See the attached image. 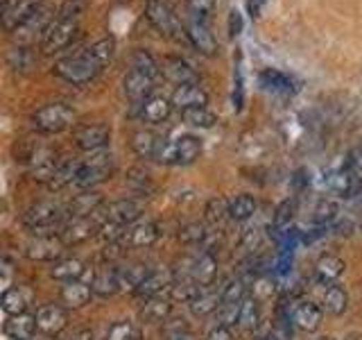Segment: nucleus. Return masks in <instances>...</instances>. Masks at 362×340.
<instances>
[{
	"instance_id": "nucleus-37",
	"label": "nucleus",
	"mask_w": 362,
	"mask_h": 340,
	"mask_svg": "<svg viewBox=\"0 0 362 340\" xmlns=\"http://www.w3.org/2000/svg\"><path fill=\"white\" fill-rule=\"evenodd\" d=\"M260 324V306L256 298H245L243 304L238 306V327L245 332H254Z\"/></svg>"
},
{
	"instance_id": "nucleus-4",
	"label": "nucleus",
	"mask_w": 362,
	"mask_h": 340,
	"mask_svg": "<svg viewBox=\"0 0 362 340\" xmlns=\"http://www.w3.org/2000/svg\"><path fill=\"white\" fill-rule=\"evenodd\" d=\"M32 123L41 134H59L75 123V111L66 102H50L34 111Z\"/></svg>"
},
{
	"instance_id": "nucleus-7",
	"label": "nucleus",
	"mask_w": 362,
	"mask_h": 340,
	"mask_svg": "<svg viewBox=\"0 0 362 340\" xmlns=\"http://www.w3.org/2000/svg\"><path fill=\"white\" fill-rule=\"evenodd\" d=\"M202 154V141L192 134H184L175 141H168L158 164L165 166H190L195 164Z\"/></svg>"
},
{
	"instance_id": "nucleus-10",
	"label": "nucleus",
	"mask_w": 362,
	"mask_h": 340,
	"mask_svg": "<svg viewBox=\"0 0 362 340\" xmlns=\"http://www.w3.org/2000/svg\"><path fill=\"white\" fill-rule=\"evenodd\" d=\"M43 5V0H3V28L7 32L23 30Z\"/></svg>"
},
{
	"instance_id": "nucleus-47",
	"label": "nucleus",
	"mask_w": 362,
	"mask_h": 340,
	"mask_svg": "<svg viewBox=\"0 0 362 340\" xmlns=\"http://www.w3.org/2000/svg\"><path fill=\"white\" fill-rule=\"evenodd\" d=\"M292 215H294V202L286 200V202H283L281 207L276 209V213H274V230H276V232H283V234H288L290 222H292Z\"/></svg>"
},
{
	"instance_id": "nucleus-29",
	"label": "nucleus",
	"mask_w": 362,
	"mask_h": 340,
	"mask_svg": "<svg viewBox=\"0 0 362 340\" xmlns=\"http://www.w3.org/2000/svg\"><path fill=\"white\" fill-rule=\"evenodd\" d=\"M50 275L57 281H64V283H68V281H82L88 275V268H86L84 261L71 256V259H59V261H57V264L52 266V270H50Z\"/></svg>"
},
{
	"instance_id": "nucleus-1",
	"label": "nucleus",
	"mask_w": 362,
	"mask_h": 340,
	"mask_svg": "<svg viewBox=\"0 0 362 340\" xmlns=\"http://www.w3.org/2000/svg\"><path fill=\"white\" fill-rule=\"evenodd\" d=\"M113 48H116V41L111 37H105L95 43L86 45V48L77 50L75 55H68V57H62L59 62L54 64V75L66 79L68 84H88L90 79H95L102 68H105L111 57H113Z\"/></svg>"
},
{
	"instance_id": "nucleus-41",
	"label": "nucleus",
	"mask_w": 362,
	"mask_h": 340,
	"mask_svg": "<svg viewBox=\"0 0 362 340\" xmlns=\"http://www.w3.org/2000/svg\"><path fill=\"white\" fill-rule=\"evenodd\" d=\"M147 275H150V270H147V266H143V264H134L127 270H120V290L136 293Z\"/></svg>"
},
{
	"instance_id": "nucleus-11",
	"label": "nucleus",
	"mask_w": 362,
	"mask_h": 340,
	"mask_svg": "<svg viewBox=\"0 0 362 340\" xmlns=\"http://www.w3.org/2000/svg\"><path fill=\"white\" fill-rule=\"evenodd\" d=\"M145 16L158 32L165 34V37H177L179 30H181L177 11L173 5L168 3V0H147Z\"/></svg>"
},
{
	"instance_id": "nucleus-49",
	"label": "nucleus",
	"mask_w": 362,
	"mask_h": 340,
	"mask_svg": "<svg viewBox=\"0 0 362 340\" xmlns=\"http://www.w3.org/2000/svg\"><path fill=\"white\" fill-rule=\"evenodd\" d=\"M127 184H129L134 191H139V193H152V191H154V184H152L150 175L143 173V170H139V168L129 170Z\"/></svg>"
},
{
	"instance_id": "nucleus-58",
	"label": "nucleus",
	"mask_w": 362,
	"mask_h": 340,
	"mask_svg": "<svg viewBox=\"0 0 362 340\" xmlns=\"http://www.w3.org/2000/svg\"><path fill=\"white\" fill-rule=\"evenodd\" d=\"M177 340H188V338H177Z\"/></svg>"
},
{
	"instance_id": "nucleus-31",
	"label": "nucleus",
	"mask_w": 362,
	"mask_h": 340,
	"mask_svg": "<svg viewBox=\"0 0 362 340\" xmlns=\"http://www.w3.org/2000/svg\"><path fill=\"white\" fill-rule=\"evenodd\" d=\"M173 107L175 105L168 98H163V96H150L141 105V113H139V116L145 123H163L170 116Z\"/></svg>"
},
{
	"instance_id": "nucleus-60",
	"label": "nucleus",
	"mask_w": 362,
	"mask_h": 340,
	"mask_svg": "<svg viewBox=\"0 0 362 340\" xmlns=\"http://www.w3.org/2000/svg\"><path fill=\"white\" fill-rule=\"evenodd\" d=\"M28 340H37V338H28Z\"/></svg>"
},
{
	"instance_id": "nucleus-19",
	"label": "nucleus",
	"mask_w": 362,
	"mask_h": 340,
	"mask_svg": "<svg viewBox=\"0 0 362 340\" xmlns=\"http://www.w3.org/2000/svg\"><path fill=\"white\" fill-rule=\"evenodd\" d=\"M102 204H105V200H102V196L98 191H93V188L82 191L66 207V215H68V220L71 218H88V215H95L102 209Z\"/></svg>"
},
{
	"instance_id": "nucleus-33",
	"label": "nucleus",
	"mask_w": 362,
	"mask_h": 340,
	"mask_svg": "<svg viewBox=\"0 0 362 340\" xmlns=\"http://www.w3.org/2000/svg\"><path fill=\"white\" fill-rule=\"evenodd\" d=\"M79 166H82V159H64L57 168V173L52 177V181L48 184L50 191H62L66 186H71L77 181V175H79Z\"/></svg>"
},
{
	"instance_id": "nucleus-48",
	"label": "nucleus",
	"mask_w": 362,
	"mask_h": 340,
	"mask_svg": "<svg viewBox=\"0 0 362 340\" xmlns=\"http://www.w3.org/2000/svg\"><path fill=\"white\" fill-rule=\"evenodd\" d=\"M7 62L14 71H21V73H25L32 68V57L25 48H11L7 55Z\"/></svg>"
},
{
	"instance_id": "nucleus-18",
	"label": "nucleus",
	"mask_w": 362,
	"mask_h": 340,
	"mask_svg": "<svg viewBox=\"0 0 362 340\" xmlns=\"http://www.w3.org/2000/svg\"><path fill=\"white\" fill-rule=\"evenodd\" d=\"M165 143L168 141L163 139V136H158L156 132H150V130H141V132H136L132 136L134 152L139 154L141 159H154V162L161 159Z\"/></svg>"
},
{
	"instance_id": "nucleus-13",
	"label": "nucleus",
	"mask_w": 362,
	"mask_h": 340,
	"mask_svg": "<svg viewBox=\"0 0 362 340\" xmlns=\"http://www.w3.org/2000/svg\"><path fill=\"white\" fill-rule=\"evenodd\" d=\"M75 145L84 152H102L111 141V130L107 125L100 123H86V125H77L73 132Z\"/></svg>"
},
{
	"instance_id": "nucleus-43",
	"label": "nucleus",
	"mask_w": 362,
	"mask_h": 340,
	"mask_svg": "<svg viewBox=\"0 0 362 340\" xmlns=\"http://www.w3.org/2000/svg\"><path fill=\"white\" fill-rule=\"evenodd\" d=\"M245 293H247V286H245V281L240 277L226 281L224 286H222V304L240 306L243 300H245Z\"/></svg>"
},
{
	"instance_id": "nucleus-22",
	"label": "nucleus",
	"mask_w": 362,
	"mask_h": 340,
	"mask_svg": "<svg viewBox=\"0 0 362 340\" xmlns=\"http://www.w3.org/2000/svg\"><path fill=\"white\" fill-rule=\"evenodd\" d=\"M158 236H161V230H158V225L152 222V220H141L132 225L127 230V236H124V245L129 247H152Z\"/></svg>"
},
{
	"instance_id": "nucleus-21",
	"label": "nucleus",
	"mask_w": 362,
	"mask_h": 340,
	"mask_svg": "<svg viewBox=\"0 0 362 340\" xmlns=\"http://www.w3.org/2000/svg\"><path fill=\"white\" fill-rule=\"evenodd\" d=\"M260 86L269 94H276V96H294L297 94V82L283 71H276V68H265L263 73L258 77Z\"/></svg>"
},
{
	"instance_id": "nucleus-5",
	"label": "nucleus",
	"mask_w": 362,
	"mask_h": 340,
	"mask_svg": "<svg viewBox=\"0 0 362 340\" xmlns=\"http://www.w3.org/2000/svg\"><path fill=\"white\" fill-rule=\"evenodd\" d=\"M113 173V157L109 152H90L88 159H82V166H79V175L75 186L82 191L95 188L102 181H107Z\"/></svg>"
},
{
	"instance_id": "nucleus-56",
	"label": "nucleus",
	"mask_w": 362,
	"mask_h": 340,
	"mask_svg": "<svg viewBox=\"0 0 362 340\" xmlns=\"http://www.w3.org/2000/svg\"><path fill=\"white\" fill-rule=\"evenodd\" d=\"M344 340H362V334H349Z\"/></svg>"
},
{
	"instance_id": "nucleus-16",
	"label": "nucleus",
	"mask_w": 362,
	"mask_h": 340,
	"mask_svg": "<svg viewBox=\"0 0 362 340\" xmlns=\"http://www.w3.org/2000/svg\"><path fill=\"white\" fill-rule=\"evenodd\" d=\"M290 320H292L294 327L301 329V332L313 334V332H317V329L322 327L324 309H322V306H317L315 302H299V304L292 309Z\"/></svg>"
},
{
	"instance_id": "nucleus-8",
	"label": "nucleus",
	"mask_w": 362,
	"mask_h": 340,
	"mask_svg": "<svg viewBox=\"0 0 362 340\" xmlns=\"http://www.w3.org/2000/svg\"><path fill=\"white\" fill-rule=\"evenodd\" d=\"M324 184L328 191L335 193L337 198H344V200H351L362 193V177L354 166L328 170L324 177Z\"/></svg>"
},
{
	"instance_id": "nucleus-42",
	"label": "nucleus",
	"mask_w": 362,
	"mask_h": 340,
	"mask_svg": "<svg viewBox=\"0 0 362 340\" xmlns=\"http://www.w3.org/2000/svg\"><path fill=\"white\" fill-rule=\"evenodd\" d=\"M206 236H209V232H206V225L204 222H186V225L179 227V234H177L179 243L190 245V247L204 243L206 241Z\"/></svg>"
},
{
	"instance_id": "nucleus-45",
	"label": "nucleus",
	"mask_w": 362,
	"mask_h": 340,
	"mask_svg": "<svg viewBox=\"0 0 362 340\" xmlns=\"http://www.w3.org/2000/svg\"><path fill=\"white\" fill-rule=\"evenodd\" d=\"M204 213H206V220L213 222V225H220L224 222L226 218H229V200L224 198H211L206 202V209H204Z\"/></svg>"
},
{
	"instance_id": "nucleus-28",
	"label": "nucleus",
	"mask_w": 362,
	"mask_h": 340,
	"mask_svg": "<svg viewBox=\"0 0 362 340\" xmlns=\"http://www.w3.org/2000/svg\"><path fill=\"white\" fill-rule=\"evenodd\" d=\"M90 295H93V288H90V283H84V281H68L62 286V293H59V300L66 309H82L90 302Z\"/></svg>"
},
{
	"instance_id": "nucleus-26",
	"label": "nucleus",
	"mask_w": 362,
	"mask_h": 340,
	"mask_svg": "<svg viewBox=\"0 0 362 340\" xmlns=\"http://www.w3.org/2000/svg\"><path fill=\"white\" fill-rule=\"evenodd\" d=\"M161 71L170 82H175L177 86L197 84V73L192 71V66L186 60H181V57H165Z\"/></svg>"
},
{
	"instance_id": "nucleus-55",
	"label": "nucleus",
	"mask_w": 362,
	"mask_h": 340,
	"mask_svg": "<svg viewBox=\"0 0 362 340\" xmlns=\"http://www.w3.org/2000/svg\"><path fill=\"white\" fill-rule=\"evenodd\" d=\"M267 5V0H247V11L252 18H258L263 14V7Z\"/></svg>"
},
{
	"instance_id": "nucleus-17",
	"label": "nucleus",
	"mask_w": 362,
	"mask_h": 340,
	"mask_svg": "<svg viewBox=\"0 0 362 340\" xmlns=\"http://www.w3.org/2000/svg\"><path fill=\"white\" fill-rule=\"evenodd\" d=\"M105 211H107L105 220L118 222L122 227H132L136 222H141V215H143V207L136 200H116L107 204Z\"/></svg>"
},
{
	"instance_id": "nucleus-24",
	"label": "nucleus",
	"mask_w": 362,
	"mask_h": 340,
	"mask_svg": "<svg viewBox=\"0 0 362 340\" xmlns=\"http://www.w3.org/2000/svg\"><path fill=\"white\" fill-rule=\"evenodd\" d=\"M173 105L184 111L192 107H206L209 105V94L199 84H181L173 94Z\"/></svg>"
},
{
	"instance_id": "nucleus-53",
	"label": "nucleus",
	"mask_w": 362,
	"mask_h": 340,
	"mask_svg": "<svg viewBox=\"0 0 362 340\" xmlns=\"http://www.w3.org/2000/svg\"><path fill=\"white\" fill-rule=\"evenodd\" d=\"M206 340H233L231 336V327H224V324H218V327H213Z\"/></svg>"
},
{
	"instance_id": "nucleus-52",
	"label": "nucleus",
	"mask_w": 362,
	"mask_h": 340,
	"mask_svg": "<svg viewBox=\"0 0 362 340\" xmlns=\"http://www.w3.org/2000/svg\"><path fill=\"white\" fill-rule=\"evenodd\" d=\"M243 32V14L238 9L229 11V37H238Z\"/></svg>"
},
{
	"instance_id": "nucleus-6",
	"label": "nucleus",
	"mask_w": 362,
	"mask_h": 340,
	"mask_svg": "<svg viewBox=\"0 0 362 340\" xmlns=\"http://www.w3.org/2000/svg\"><path fill=\"white\" fill-rule=\"evenodd\" d=\"M64 215V209L59 207V204H54L50 200H43V202H37L32 204V207L23 213V227L34 234H50L52 227L59 225Z\"/></svg>"
},
{
	"instance_id": "nucleus-40",
	"label": "nucleus",
	"mask_w": 362,
	"mask_h": 340,
	"mask_svg": "<svg viewBox=\"0 0 362 340\" xmlns=\"http://www.w3.org/2000/svg\"><path fill=\"white\" fill-rule=\"evenodd\" d=\"M181 118H184V123L190 125V128H202V130H209V128H213L215 123H218L215 113L209 107L184 109V111H181Z\"/></svg>"
},
{
	"instance_id": "nucleus-46",
	"label": "nucleus",
	"mask_w": 362,
	"mask_h": 340,
	"mask_svg": "<svg viewBox=\"0 0 362 340\" xmlns=\"http://www.w3.org/2000/svg\"><path fill=\"white\" fill-rule=\"evenodd\" d=\"M105 340H139V329H136V324L129 320L113 322L109 327Z\"/></svg>"
},
{
	"instance_id": "nucleus-15",
	"label": "nucleus",
	"mask_w": 362,
	"mask_h": 340,
	"mask_svg": "<svg viewBox=\"0 0 362 340\" xmlns=\"http://www.w3.org/2000/svg\"><path fill=\"white\" fill-rule=\"evenodd\" d=\"M37 327L45 336H59L68 327V309L59 304H45L37 311Z\"/></svg>"
},
{
	"instance_id": "nucleus-3",
	"label": "nucleus",
	"mask_w": 362,
	"mask_h": 340,
	"mask_svg": "<svg viewBox=\"0 0 362 340\" xmlns=\"http://www.w3.org/2000/svg\"><path fill=\"white\" fill-rule=\"evenodd\" d=\"M158 73V64L154 57L147 50H136L132 57V66L127 75L122 79L124 86V96H127L134 105H143V102L150 98L152 89H154V79Z\"/></svg>"
},
{
	"instance_id": "nucleus-23",
	"label": "nucleus",
	"mask_w": 362,
	"mask_h": 340,
	"mask_svg": "<svg viewBox=\"0 0 362 340\" xmlns=\"http://www.w3.org/2000/svg\"><path fill=\"white\" fill-rule=\"evenodd\" d=\"M190 277L195 279L202 288H211L215 277H218V259L213 252H202L190 266Z\"/></svg>"
},
{
	"instance_id": "nucleus-39",
	"label": "nucleus",
	"mask_w": 362,
	"mask_h": 340,
	"mask_svg": "<svg viewBox=\"0 0 362 340\" xmlns=\"http://www.w3.org/2000/svg\"><path fill=\"white\" fill-rule=\"evenodd\" d=\"M0 304H3V311L7 315H21L28 311V295L23 293V288L18 286H9L3 290V300H0Z\"/></svg>"
},
{
	"instance_id": "nucleus-9",
	"label": "nucleus",
	"mask_w": 362,
	"mask_h": 340,
	"mask_svg": "<svg viewBox=\"0 0 362 340\" xmlns=\"http://www.w3.org/2000/svg\"><path fill=\"white\" fill-rule=\"evenodd\" d=\"M102 225H105V220H98V213L88 215V218H71L66 225H62V232L57 236L62 238L66 247H75L90 241L93 236H100Z\"/></svg>"
},
{
	"instance_id": "nucleus-57",
	"label": "nucleus",
	"mask_w": 362,
	"mask_h": 340,
	"mask_svg": "<svg viewBox=\"0 0 362 340\" xmlns=\"http://www.w3.org/2000/svg\"><path fill=\"white\" fill-rule=\"evenodd\" d=\"M260 340H274V338H272V336H267V338H260Z\"/></svg>"
},
{
	"instance_id": "nucleus-34",
	"label": "nucleus",
	"mask_w": 362,
	"mask_h": 340,
	"mask_svg": "<svg viewBox=\"0 0 362 340\" xmlns=\"http://www.w3.org/2000/svg\"><path fill=\"white\" fill-rule=\"evenodd\" d=\"M188 306H190L192 315H197V317H204V315H209V313H215V311H218L220 306H222V290L204 288Z\"/></svg>"
},
{
	"instance_id": "nucleus-54",
	"label": "nucleus",
	"mask_w": 362,
	"mask_h": 340,
	"mask_svg": "<svg viewBox=\"0 0 362 340\" xmlns=\"http://www.w3.org/2000/svg\"><path fill=\"white\" fill-rule=\"evenodd\" d=\"M64 340H93V332L86 327H79V329H73L68 336H64Z\"/></svg>"
},
{
	"instance_id": "nucleus-50",
	"label": "nucleus",
	"mask_w": 362,
	"mask_h": 340,
	"mask_svg": "<svg viewBox=\"0 0 362 340\" xmlns=\"http://www.w3.org/2000/svg\"><path fill=\"white\" fill-rule=\"evenodd\" d=\"M213 9H215V0H188V11H190L188 16L209 21Z\"/></svg>"
},
{
	"instance_id": "nucleus-35",
	"label": "nucleus",
	"mask_w": 362,
	"mask_h": 340,
	"mask_svg": "<svg viewBox=\"0 0 362 340\" xmlns=\"http://www.w3.org/2000/svg\"><path fill=\"white\" fill-rule=\"evenodd\" d=\"M204 288L199 283L192 279L190 275H184V277H175L173 286H170V300H177V302H192L202 293Z\"/></svg>"
},
{
	"instance_id": "nucleus-2",
	"label": "nucleus",
	"mask_w": 362,
	"mask_h": 340,
	"mask_svg": "<svg viewBox=\"0 0 362 340\" xmlns=\"http://www.w3.org/2000/svg\"><path fill=\"white\" fill-rule=\"evenodd\" d=\"M84 11V0H64L59 9L52 14V21L48 23V28L41 34V48L43 52H59L71 45L75 39L79 18Z\"/></svg>"
},
{
	"instance_id": "nucleus-14",
	"label": "nucleus",
	"mask_w": 362,
	"mask_h": 340,
	"mask_svg": "<svg viewBox=\"0 0 362 340\" xmlns=\"http://www.w3.org/2000/svg\"><path fill=\"white\" fill-rule=\"evenodd\" d=\"M186 37L188 41L195 45V48L202 52V55H215V50H218V41H215L213 32L209 28V21L204 18H195V16H188L186 21Z\"/></svg>"
},
{
	"instance_id": "nucleus-32",
	"label": "nucleus",
	"mask_w": 362,
	"mask_h": 340,
	"mask_svg": "<svg viewBox=\"0 0 362 340\" xmlns=\"http://www.w3.org/2000/svg\"><path fill=\"white\" fill-rule=\"evenodd\" d=\"M344 261L335 256V254H324L320 261H317L315 266V272H317V279H320L322 283H326V286H331V283H335L339 277L344 275Z\"/></svg>"
},
{
	"instance_id": "nucleus-12",
	"label": "nucleus",
	"mask_w": 362,
	"mask_h": 340,
	"mask_svg": "<svg viewBox=\"0 0 362 340\" xmlns=\"http://www.w3.org/2000/svg\"><path fill=\"white\" fill-rule=\"evenodd\" d=\"M64 243L59 236L54 234H37L32 241L25 245V256L30 261H39V264H54L62 259Z\"/></svg>"
},
{
	"instance_id": "nucleus-25",
	"label": "nucleus",
	"mask_w": 362,
	"mask_h": 340,
	"mask_svg": "<svg viewBox=\"0 0 362 340\" xmlns=\"http://www.w3.org/2000/svg\"><path fill=\"white\" fill-rule=\"evenodd\" d=\"M90 288H93V295H100V298H111V295H116L120 290V270H116L113 266L93 270Z\"/></svg>"
},
{
	"instance_id": "nucleus-30",
	"label": "nucleus",
	"mask_w": 362,
	"mask_h": 340,
	"mask_svg": "<svg viewBox=\"0 0 362 340\" xmlns=\"http://www.w3.org/2000/svg\"><path fill=\"white\" fill-rule=\"evenodd\" d=\"M170 313H173V300L158 295V298L145 300L143 309H141V320L150 322V324H158V322H165Z\"/></svg>"
},
{
	"instance_id": "nucleus-36",
	"label": "nucleus",
	"mask_w": 362,
	"mask_h": 340,
	"mask_svg": "<svg viewBox=\"0 0 362 340\" xmlns=\"http://www.w3.org/2000/svg\"><path fill=\"white\" fill-rule=\"evenodd\" d=\"M324 311L331 313V315H342L346 309H349V293L337 286V283H331L326 290H324Z\"/></svg>"
},
{
	"instance_id": "nucleus-27",
	"label": "nucleus",
	"mask_w": 362,
	"mask_h": 340,
	"mask_svg": "<svg viewBox=\"0 0 362 340\" xmlns=\"http://www.w3.org/2000/svg\"><path fill=\"white\" fill-rule=\"evenodd\" d=\"M5 336L11 340H28L34 338L37 334V315L30 313H21V315H9L5 320Z\"/></svg>"
},
{
	"instance_id": "nucleus-20",
	"label": "nucleus",
	"mask_w": 362,
	"mask_h": 340,
	"mask_svg": "<svg viewBox=\"0 0 362 340\" xmlns=\"http://www.w3.org/2000/svg\"><path fill=\"white\" fill-rule=\"evenodd\" d=\"M175 281V275L170 270H150V275L143 279V283L139 286L134 295L139 300H152V298H158V295H163V290L173 286Z\"/></svg>"
},
{
	"instance_id": "nucleus-59",
	"label": "nucleus",
	"mask_w": 362,
	"mask_h": 340,
	"mask_svg": "<svg viewBox=\"0 0 362 340\" xmlns=\"http://www.w3.org/2000/svg\"><path fill=\"white\" fill-rule=\"evenodd\" d=\"M322 340H333V338H322Z\"/></svg>"
},
{
	"instance_id": "nucleus-38",
	"label": "nucleus",
	"mask_w": 362,
	"mask_h": 340,
	"mask_svg": "<svg viewBox=\"0 0 362 340\" xmlns=\"http://www.w3.org/2000/svg\"><path fill=\"white\" fill-rule=\"evenodd\" d=\"M256 209H258L256 198L247 196V193H243V196H235L233 200H229V218L235 220V222L249 220L256 213Z\"/></svg>"
},
{
	"instance_id": "nucleus-44",
	"label": "nucleus",
	"mask_w": 362,
	"mask_h": 340,
	"mask_svg": "<svg viewBox=\"0 0 362 340\" xmlns=\"http://www.w3.org/2000/svg\"><path fill=\"white\" fill-rule=\"evenodd\" d=\"M337 215H339V207L333 200H320V202H317L315 211H313V220L317 225L328 227V225H333L337 220Z\"/></svg>"
},
{
	"instance_id": "nucleus-51",
	"label": "nucleus",
	"mask_w": 362,
	"mask_h": 340,
	"mask_svg": "<svg viewBox=\"0 0 362 340\" xmlns=\"http://www.w3.org/2000/svg\"><path fill=\"white\" fill-rule=\"evenodd\" d=\"M243 100H245L243 66L238 64V66H235V73H233V107H235V111H240V109H243Z\"/></svg>"
}]
</instances>
